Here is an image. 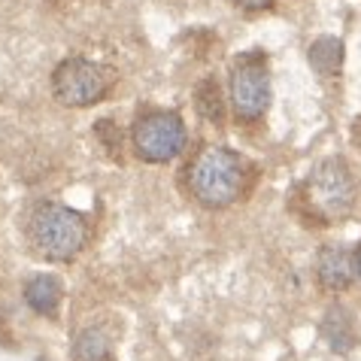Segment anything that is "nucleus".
<instances>
[{
  "instance_id": "obj_1",
  "label": "nucleus",
  "mask_w": 361,
  "mask_h": 361,
  "mask_svg": "<svg viewBox=\"0 0 361 361\" xmlns=\"http://www.w3.org/2000/svg\"><path fill=\"white\" fill-rule=\"evenodd\" d=\"M246 161L225 146H207L188 164V188L204 207L222 209L243 192Z\"/></svg>"
},
{
  "instance_id": "obj_2",
  "label": "nucleus",
  "mask_w": 361,
  "mask_h": 361,
  "mask_svg": "<svg viewBox=\"0 0 361 361\" xmlns=\"http://www.w3.org/2000/svg\"><path fill=\"white\" fill-rule=\"evenodd\" d=\"M31 240L37 252L49 262H70L88 240V222L82 213L61 204H43L34 213Z\"/></svg>"
},
{
  "instance_id": "obj_3",
  "label": "nucleus",
  "mask_w": 361,
  "mask_h": 361,
  "mask_svg": "<svg viewBox=\"0 0 361 361\" xmlns=\"http://www.w3.org/2000/svg\"><path fill=\"white\" fill-rule=\"evenodd\" d=\"M304 200L322 222H337L355 204V179L340 158H328L310 173L304 185Z\"/></svg>"
},
{
  "instance_id": "obj_4",
  "label": "nucleus",
  "mask_w": 361,
  "mask_h": 361,
  "mask_svg": "<svg viewBox=\"0 0 361 361\" xmlns=\"http://www.w3.org/2000/svg\"><path fill=\"white\" fill-rule=\"evenodd\" d=\"M134 149L137 155L149 164H167L185 149V125L176 113H167V109H152V113H143L134 122Z\"/></svg>"
},
{
  "instance_id": "obj_5",
  "label": "nucleus",
  "mask_w": 361,
  "mask_h": 361,
  "mask_svg": "<svg viewBox=\"0 0 361 361\" xmlns=\"http://www.w3.org/2000/svg\"><path fill=\"white\" fill-rule=\"evenodd\" d=\"M109 70L88 58H67L52 73V92L64 106H92L109 92Z\"/></svg>"
},
{
  "instance_id": "obj_6",
  "label": "nucleus",
  "mask_w": 361,
  "mask_h": 361,
  "mask_svg": "<svg viewBox=\"0 0 361 361\" xmlns=\"http://www.w3.org/2000/svg\"><path fill=\"white\" fill-rule=\"evenodd\" d=\"M231 104H234L237 118H243V122H258L267 113L270 76L258 55H249L234 67V76H231Z\"/></svg>"
},
{
  "instance_id": "obj_7",
  "label": "nucleus",
  "mask_w": 361,
  "mask_h": 361,
  "mask_svg": "<svg viewBox=\"0 0 361 361\" xmlns=\"http://www.w3.org/2000/svg\"><path fill=\"white\" fill-rule=\"evenodd\" d=\"M319 279H322V286L331 288V292H337V288H346L353 283L355 276V255L349 252L343 246H322V252H319Z\"/></svg>"
},
{
  "instance_id": "obj_8",
  "label": "nucleus",
  "mask_w": 361,
  "mask_h": 361,
  "mask_svg": "<svg viewBox=\"0 0 361 361\" xmlns=\"http://www.w3.org/2000/svg\"><path fill=\"white\" fill-rule=\"evenodd\" d=\"M61 295H64L61 283H58L55 276H46V274L34 276L31 283L25 286L27 307H31L34 313H39V316H55L58 313V304H61Z\"/></svg>"
},
{
  "instance_id": "obj_9",
  "label": "nucleus",
  "mask_w": 361,
  "mask_h": 361,
  "mask_svg": "<svg viewBox=\"0 0 361 361\" xmlns=\"http://www.w3.org/2000/svg\"><path fill=\"white\" fill-rule=\"evenodd\" d=\"M322 334H325L328 346L334 349V353H349V349L355 346V328H353V319L346 316L343 307H331L328 310Z\"/></svg>"
},
{
  "instance_id": "obj_10",
  "label": "nucleus",
  "mask_w": 361,
  "mask_h": 361,
  "mask_svg": "<svg viewBox=\"0 0 361 361\" xmlns=\"http://www.w3.org/2000/svg\"><path fill=\"white\" fill-rule=\"evenodd\" d=\"M310 67L316 70L319 76H334L340 67H343V43L337 37H319L313 46H310Z\"/></svg>"
},
{
  "instance_id": "obj_11",
  "label": "nucleus",
  "mask_w": 361,
  "mask_h": 361,
  "mask_svg": "<svg viewBox=\"0 0 361 361\" xmlns=\"http://www.w3.org/2000/svg\"><path fill=\"white\" fill-rule=\"evenodd\" d=\"M73 355L76 361H109V340L104 331L97 328H88L76 337L73 343Z\"/></svg>"
},
{
  "instance_id": "obj_12",
  "label": "nucleus",
  "mask_w": 361,
  "mask_h": 361,
  "mask_svg": "<svg viewBox=\"0 0 361 361\" xmlns=\"http://www.w3.org/2000/svg\"><path fill=\"white\" fill-rule=\"evenodd\" d=\"M197 109L209 122H222V97H219V85L213 79H207V82L197 88Z\"/></svg>"
},
{
  "instance_id": "obj_13",
  "label": "nucleus",
  "mask_w": 361,
  "mask_h": 361,
  "mask_svg": "<svg viewBox=\"0 0 361 361\" xmlns=\"http://www.w3.org/2000/svg\"><path fill=\"white\" fill-rule=\"evenodd\" d=\"M240 6H246V9H267L274 0H237Z\"/></svg>"
},
{
  "instance_id": "obj_14",
  "label": "nucleus",
  "mask_w": 361,
  "mask_h": 361,
  "mask_svg": "<svg viewBox=\"0 0 361 361\" xmlns=\"http://www.w3.org/2000/svg\"><path fill=\"white\" fill-rule=\"evenodd\" d=\"M355 276L361 279V243H358V249H355Z\"/></svg>"
}]
</instances>
